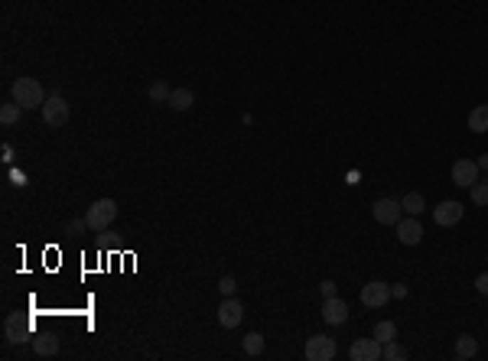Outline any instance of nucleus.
<instances>
[{
  "label": "nucleus",
  "mask_w": 488,
  "mask_h": 361,
  "mask_svg": "<svg viewBox=\"0 0 488 361\" xmlns=\"http://www.w3.org/2000/svg\"><path fill=\"white\" fill-rule=\"evenodd\" d=\"M472 202L475 205H482V208L488 205V179H479V183L472 185Z\"/></svg>",
  "instance_id": "obj_24"
},
{
  "label": "nucleus",
  "mask_w": 488,
  "mask_h": 361,
  "mask_svg": "<svg viewBox=\"0 0 488 361\" xmlns=\"http://www.w3.org/2000/svg\"><path fill=\"white\" fill-rule=\"evenodd\" d=\"M85 228H88V222H78V218H72V222L65 225V235H82Z\"/></svg>",
  "instance_id": "obj_27"
},
{
  "label": "nucleus",
  "mask_w": 488,
  "mask_h": 361,
  "mask_svg": "<svg viewBox=\"0 0 488 361\" xmlns=\"http://www.w3.org/2000/svg\"><path fill=\"white\" fill-rule=\"evenodd\" d=\"M241 319H244V306L235 296H225L218 306V323L225 325V329H235V325H241Z\"/></svg>",
  "instance_id": "obj_12"
},
{
  "label": "nucleus",
  "mask_w": 488,
  "mask_h": 361,
  "mask_svg": "<svg viewBox=\"0 0 488 361\" xmlns=\"http://www.w3.org/2000/svg\"><path fill=\"white\" fill-rule=\"evenodd\" d=\"M322 319H326L329 325H345L349 323V303L339 300V296H329V300L322 303Z\"/></svg>",
  "instance_id": "obj_13"
},
{
  "label": "nucleus",
  "mask_w": 488,
  "mask_h": 361,
  "mask_svg": "<svg viewBox=\"0 0 488 361\" xmlns=\"http://www.w3.org/2000/svg\"><path fill=\"white\" fill-rule=\"evenodd\" d=\"M117 218V202L115 199H98L92 202V208L85 212V222H88V231H107Z\"/></svg>",
  "instance_id": "obj_2"
},
{
  "label": "nucleus",
  "mask_w": 488,
  "mask_h": 361,
  "mask_svg": "<svg viewBox=\"0 0 488 361\" xmlns=\"http://www.w3.org/2000/svg\"><path fill=\"white\" fill-rule=\"evenodd\" d=\"M371 335L378 338L381 345H384V342H394V338H397V323H391V319H384V323H378V325H374V332H371Z\"/></svg>",
  "instance_id": "obj_19"
},
{
  "label": "nucleus",
  "mask_w": 488,
  "mask_h": 361,
  "mask_svg": "<svg viewBox=\"0 0 488 361\" xmlns=\"http://www.w3.org/2000/svg\"><path fill=\"white\" fill-rule=\"evenodd\" d=\"M391 296H394V300H404V296H407V284H391Z\"/></svg>",
  "instance_id": "obj_28"
},
{
  "label": "nucleus",
  "mask_w": 488,
  "mask_h": 361,
  "mask_svg": "<svg viewBox=\"0 0 488 361\" xmlns=\"http://www.w3.org/2000/svg\"><path fill=\"white\" fill-rule=\"evenodd\" d=\"M169 95H173V92H169L166 82H153L150 85V101H157V104H166Z\"/></svg>",
  "instance_id": "obj_23"
},
{
  "label": "nucleus",
  "mask_w": 488,
  "mask_h": 361,
  "mask_svg": "<svg viewBox=\"0 0 488 361\" xmlns=\"http://www.w3.org/2000/svg\"><path fill=\"white\" fill-rule=\"evenodd\" d=\"M14 101L23 111H33V108H43V104H46V92H43V85H39L36 78L23 75L14 82Z\"/></svg>",
  "instance_id": "obj_1"
},
{
  "label": "nucleus",
  "mask_w": 488,
  "mask_h": 361,
  "mask_svg": "<svg viewBox=\"0 0 488 361\" xmlns=\"http://www.w3.org/2000/svg\"><path fill=\"white\" fill-rule=\"evenodd\" d=\"M169 108L173 111H189L192 104H196V95L189 92V88H176L173 95H169V101H166Z\"/></svg>",
  "instance_id": "obj_15"
},
{
  "label": "nucleus",
  "mask_w": 488,
  "mask_h": 361,
  "mask_svg": "<svg viewBox=\"0 0 488 361\" xmlns=\"http://www.w3.org/2000/svg\"><path fill=\"white\" fill-rule=\"evenodd\" d=\"M4 335H7L10 345H20V342H26V338L33 335V323L20 313H10L7 323H4Z\"/></svg>",
  "instance_id": "obj_6"
},
{
  "label": "nucleus",
  "mask_w": 488,
  "mask_h": 361,
  "mask_svg": "<svg viewBox=\"0 0 488 361\" xmlns=\"http://www.w3.org/2000/svg\"><path fill=\"white\" fill-rule=\"evenodd\" d=\"M371 215H374V222H381V225H397L404 218V205L397 199H378L371 205Z\"/></svg>",
  "instance_id": "obj_9"
},
{
  "label": "nucleus",
  "mask_w": 488,
  "mask_h": 361,
  "mask_svg": "<svg viewBox=\"0 0 488 361\" xmlns=\"http://www.w3.org/2000/svg\"><path fill=\"white\" fill-rule=\"evenodd\" d=\"M394 231H397V241H401V244H407V247H413V244H420V241H423V225L417 222V215L401 218V222L394 225Z\"/></svg>",
  "instance_id": "obj_10"
},
{
  "label": "nucleus",
  "mask_w": 488,
  "mask_h": 361,
  "mask_svg": "<svg viewBox=\"0 0 488 361\" xmlns=\"http://www.w3.org/2000/svg\"><path fill=\"white\" fill-rule=\"evenodd\" d=\"M244 352L254 355V358L264 355V335H260V332H248V335H244Z\"/></svg>",
  "instance_id": "obj_20"
},
{
  "label": "nucleus",
  "mask_w": 488,
  "mask_h": 361,
  "mask_svg": "<svg viewBox=\"0 0 488 361\" xmlns=\"http://www.w3.org/2000/svg\"><path fill=\"white\" fill-rule=\"evenodd\" d=\"M306 358H309V361H332V358H336V338L309 335V338H306Z\"/></svg>",
  "instance_id": "obj_7"
},
{
  "label": "nucleus",
  "mask_w": 488,
  "mask_h": 361,
  "mask_svg": "<svg viewBox=\"0 0 488 361\" xmlns=\"http://www.w3.org/2000/svg\"><path fill=\"white\" fill-rule=\"evenodd\" d=\"M401 205H404V212H407V215H420V212L427 208V199H423V195H420V193H407L404 199H401Z\"/></svg>",
  "instance_id": "obj_18"
},
{
  "label": "nucleus",
  "mask_w": 488,
  "mask_h": 361,
  "mask_svg": "<svg viewBox=\"0 0 488 361\" xmlns=\"http://www.w3.org/2000/svg\"><path fill=\"white\" fill-rule=\"evenodd\" d=\"M319 293H322V300H329V296H336V293H339V286L332 284V280H322V284H319Z\"/></svg>",
  "instance_id": "obj_26"
},
{
  "label": "nucleus",
  "mask_w": 488,
  "mask_h": 361,
  "mask_svg": "<svg viewBox=\"0 0 488 361\" xmlns=\"http://www.w3.org/2000/svg\"><path fill=\"white\" fill-rule=\"evenodd\" d=\"M475 163H479V169H488V153H482V156H479V160H475Z\"/></svg>",
  "instance_id": "obj_30"
},
{
  "label": "nucleus",
  "mask_w": 488,
  "mask_h": 361,
  "mask_svg": "<svg viewBox=\"0 0 488 361\" xmlns=\"http://www.w3.org/2000/svg\"><path fill=\"white\" fill-rule=\"evenodd\" d=\"M475 355H479V342H475L472 335H459L456 338V358L469 361V358H475Z\"/></svg>",
  "instance_id": "obj_17"
},
{
  "label": "nucleus",
  "mask_w": 488,
  "mask_h": 361,
  "mask_svg": "<svg viewBox=\"0 0 488 361\" xmlns=\"http://www.w3.org/2000/svg\"><path fill=\"white\" fill-rule=\"evenodd\" d=\"M43 121H46V127H65V121H69V101L62 98V95H49L46 104H43Z\"/></svg>",
  "instance_id": "obj_4"
},
{
  "label": "nucleus",
  "mask_w": 488,
  "mask_h": 361,
  "mask_svg": "<svg viewBox=\"0 0 488 361\" xmlns=\"http://www.w3.org/2000/svg\"><path fill=\"white\" fill-rule=\"evenodd\" d=\"M462 215H465L462 202H452V199L440 202V205L433 208V222L440 225V228H452V225H459L462 222Z\"/></svg>",
  "instance_id": "obj_8"
},
{
  "label": "nucleus",
  "mask_w": 488,
  "mask_h": 361,
  "mask_svg": "<svg viewBox=\"0 0 488 361\" xmlns=\"http://www.w3.org/2000/svg\"><path fill=\"white\" fill-rule=\"evenodd\" d=\"M20 111H23V108H20L16 101H14V104H4V108H0V124H4V127L16 124V121H20Z\"/></svg>",
  "instance_id": "obj_22"
},
{
  "label": "nucleus",
  "mask_w": 488,
  "mask_h": 361,
  "mask_svg": "<svg viewBox=\"0 0 488 361\" xmlns=\"http://www.w3.org/2000/svg\"><path fill=\"white\" fill-rule=\"evenodd\" d=\"M391 300H394V296H391V284H384V280H371V284L361 286V306L381 309V306H388Z\"/></svg>",
  "instance_id": "obj_3"
},
{
  "label": "nucleus",
  "mask_w": 488,
  "mask_h": 361,
  "mask_svg": "<svg viewBox=\"0 0 488 361\" xmlns=\"http://www.w3.org/2000/svg\"><path fill=\"white\" fill-rule=\"evenodd\" d=\"M407 355H410V352H407L397 338H394V342H384V361H404Z\"/></svg>",
  "instance_id": "obj_21"
},
{
  "label": "nucleus",
  "mask_w": 488,
  "mask_h": 361,
  "mask_svg": "<svg viewBox=\"0 0 488 361\" xmlns=\"http://www.w3.org/2000/svg\"><path fill=\"white\" fill-rule=\"evenodd\" d=\"M349 358L351 361H381L384 358V345L378 338H355L349 348Z\"/></svg>",
  "instance_id": "obj_5"
},
{
  "label": "nucleus",
  "mask_w": 488,
  "mask_h": 361,
  "mask_svg": "<svg viewBox=\"0 0 488 361\" xmlns=\"http://www.w3.org/2000/svg\"><path fill=\"white\" fill-rule=\"evenodd\" d=\"M469 131L472 134H485L488 131V104H479V108L469 111Z\"/></svg>",
  "instance_id": "obj_16"
},
{
  "label": "nucleus",
  "mask_w": 488,
  "mask_h": 361,
  "mask_svg": "<svg viewBox=\"0 0 488 361\" xmlns=\"http://www.w3.org/2000/svg\"><path fill=\"white\" fill-rule=\"evenodd\" d=\"M33 352H36L39 358H53V355L59 352V338H55L53 332H46V335H36V338H33Z\"/></svg>",
  "instance_id": "obj_14"
},
{
  "label": "nucleus",
  "mask_w": 488,
  "mask_h": 361,
  "mask_svg": "<svg viewBox=\"0 0 488 361\" xmlns=\"http://www.w3.org/2000/svg\"><path fill=\"white\" fill-rule=\"evenodd\" d=\"M485 208H488V205H485Z\"/></svg>",
  "instance_id": "obj_31"
},
{
  "label": "nucleus",
  "mask_w": 488,
  "mask_h": 361,
  "mask_svg": "<svg viewBox=\"0 0 488 361\" xmlns=\"http://www.w3.org/2000/svg\"><path fill=\"white\" fill-rule=\"evenodd\" d=\"M452 183L459 185V189H472L475 183H479V163L475 160H456L452 163Z\"/></svg>",
  "instance_id": "obj_11"
},
{
  "label": "nucleus",
  "mask_w": 488,
  "mask_h": 361,
  "mask_svg": "<svg viewBox=\"0 0 488 361\" xmlns=\"http://www.w3.org/2000/svg\"><path fill=\"white\" fill-rule=\"evenodd\" d=\"M218 290H221V296H235V290H238V284H235V277H221L218 280Z\"/></svg>",
  "instance_id": "obj_25"
},
{
  "label": "nucleus",
  "mask_w": 488,
  "mask_h": 361,
  "mask_svg": "<svg viewBox=\"0 0 488 361\" xmlns=\"http://www.w3.org/2000/svg\"><path fill=\"white\" fill-rule=\"evenodd\" d=\"M475 290L488 296V274H479V277H475Z\"/></svg>",
  "instance_id": "obj_29"
}]
</instances>
